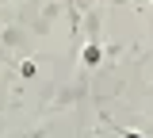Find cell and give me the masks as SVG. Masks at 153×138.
I'll use <instances>...</instances> for the list:
<instances>
[{"mask_svg":"<svg viewBox=\"0 0 153 138\" xmlns=\"http://www.w3.org/2000/svg\"><path fill=\"white\" fill-rule=\"evenodd\" d=\"M80 58H84V65H100V58H103V50H100V46H84V54H80Z\"/></svg>","mask_w":153,"mask_h":138,"instance_id":"cell-1","label":"cell"},{"mask_svg":"<svg viewBox=\"0 0 153 138\" xmlns=\"http://www.w3.org/2000/svg\"><path fill=\"white\" fill-rule=\"evenodd\" d=\"M119 134H123V138H142L138 131H119Z\"/></svg>","mask_w":153,"mask_h":138,"instance_id":"cell-2","label":"cell"}]
</instances>
